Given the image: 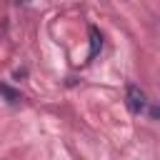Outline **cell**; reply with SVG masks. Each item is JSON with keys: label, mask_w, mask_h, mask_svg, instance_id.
Segmentation results:
<instances>
[{"label": "cell", "mask_w": 160, "mask_h": 160, "mask_svg": "<svg viewBox=\"0 0 160 160\" xmlns=\"http://www.w3.org/2000/svg\"><path fill=\"white\" fill-rule=\"evenodd\" d=\"M128 108H130V112L132 115H140L142 110H145V105H148V100H145V92L140 90V85H128Z\"/></svg>", "instance_id": "obj_1"}, {"label": "cell", "mask_w": 160, "mask_h": 160, "mask_svg": "<svg viewBox=\"0 0 160 160\" xmlns=\"http://www.w3.org/2000/svg\"><path fill=\"white\" fill-rule=\"evenodd\" d=\"M88 35H90V55H88V60H92L95 55H98V50L102 48V35H100V30L98 28H88Z\"/></svg>", "instance_id": "obj_2"}, {"label": "cell", "mask_w": 160, "mask_h": 160, "mask_svg": "<svg viewBox=\"0 0 160 160\" xmlns=\"http://www.w3.org/2000/svg\"><path fill=\"white\" fill-rule=\"evenodd\" d=\"M0 92H2V95H5V98H8V102H12V105H15V102H20V100H22V95H20V92H18V90H12V88H10V85H5V82H0Z\"/></svg>", "instance_id": "obj_3"}]
</instances>
